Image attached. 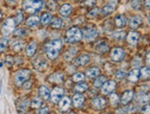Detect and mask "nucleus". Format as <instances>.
<instances>
[{
	"mask_svg": "<svg viewBox=\"0 0 150 114\" xmlns=\"http://www.w3.org/2000/svg\"><path fill=\"white\" fill-rule=\"evenodd\" d=\"M96 4V0H85L83 2V6H93Z\"/></svg>",
	"mask_w": 150,
	"mask_h": 114,
	"instance_id": "obj_46",
	"label": "nucleus"
},
{
	"mask_svg": "<svg viewBox=\"0 0 150 114\" xmlns=\"http://www.w3.org/2000/svg\"><path fill=\"white\" fill-rule=\"evenodd\" d=\"M106 76H99L98 78H96V80L94 81V86L95 88H100L102 86V85L106 82Z\"/></svg>",
	"mask_w": 150,
	"mask_h": 114,
	"instance_id": "obj_35",
	"label": "nucleus"
},
{
	"mask_svg": "<svg viewBox=\"0 0 150 114\" xmlns=\"http://www.w3.org/2000/svg\"><path fill=\"white\" fill-rule=\"evenodd\" d=\"M123 37H125V32H123V31H117V32L114 33V38L116 40H118V41L122 40Z\"/></svg>",
	"mask_w": 150,
	"mask_h": 114,
	"instance_id": "obj_44",
	"label": "nucleus"
},
{
	"mask_svg": "<svg viewBox=\"0 0 150 114\" xmlns=\"http://www.w3.org/2000/svg\"><path fill=\"white\" fill-rule=\"evenodd\" d=\"M139 76H140V70L138 69H133L132 71H130L128 76H127V78L129 81H131L133 83H135L138 81L139 79Z\"/></svg>",
	"mask_w": 150,
	"mask_h": 114,
	"instance_id": "obj_20",
	"label": "nucleus"
},
{
	"mask_svg": "<svg viewBox=\"0 0 150 114\" xmlns=\"http://www.w3.org/2000/svg\"><path fill=\"white\" fill-rule=\"evenodd\" d=\"M148 22H149V24H150V16H149V18H148Z\"/></svg>",
	"mask_w": 150,
	"mask_h": 114,
	"instance_id": "obj_54",
	"label": "nucleus"
},
{
	"mask_svg": "<svg viewBox=\"0 0 150 114\" xmlns=\"http://www.w3.org/2000/svg\"><path fill=\"white\" fill-rule=\"evenodd\" d=\"M23 21V14L21 10H18L16 14V18H15V22L16 24H21Z\"/></svg>",
	"mask_w": 150,
	"mask_h": 114,
	"instance_id": "obj_41",
	"label": "nucleus"
},
{
	"mask_svg": "<svg viewBox=\"0 0 150 114\" xmlns=\"http://www.w3.org/2000/svg\"><path fill=\"white\" fill-rule=\"evenodd\" d=\"M143 23V18L141 16H134L131 19H130L129 26L131 29H137L142 25Z\"/></svg>",
	"mask_w": 150,
	"mask_h": 114,
	"instance_id": "obj_13",
	"label": "nucleus"
},
{
	"mask_svg": "<svg viewBox=\"0 0 150 114\" xmlns=\"http://www.w3.org/2000/svg\"><path fill=\"white\" fill-rule=\"evenodd\" d=\"M39 113H48L49 112V108H47V107H44L43 109H41L38 110Z\"/></svg>",
	"mask_w": 150,
	"mask_h": 114,
	"instance_id": "obj_49",
	"label": "nucleus"
},
{
	"mask_svg": "<svg viewBox=\"0 0 150 114\" xmlns=\"http://www.w3.org/2000/svg\"><path fill=\"white\" fill-rule=\"evenodd\" d=\"M95 49H96L97 52L102 53V52H106L109 50V46L105 42H100L95 47Z\"/></svg>",
	"mask_w": 150,
	"mask_h": 114,
	"instance_id": "obj_33",
	"label": "nucleus"
},
{
	"mask_svg": "<svg viewBox=\"0 0 150 114\" xmlns=\"http://www.w3.org/2000/svg\"><path fill=\"white\" fill-rule=\"evenodd\" d=\"M36 51H37V43L35 42H31L27 45V47H26V49H25L26 55L29 57L33 56L35 55Z\"/></svg>",
	"mask_w": 150,
	"mask_h": 114,
	"instance_id": "obj_16",
	"label": "nucleus"
},
{
	"mask_svg": "<svg viewBox=\"0 0 150 114\" xmlns=\"http://www.w3.org/2000/svg\"><path fill=\"white\" fill-rule=\"evenodd\" d=\"M126 18L123 15H117L114 18V23L117 28H123L126 25Z\"/></svg>",
	"mask_w": 150,
	"mask_h": 114,
	"instance_id": "obj_23",
	"label": "nucleus"
},
{
	"mask_svg": "<svg viewBox=\"0 0 150 114\" xmlns=\"http://www.w3.org/2000/svg\"><path fill=\"white\" fill-rule=\"evenodd\" d=\"M54 1H58V0H54Z\"/></svg>",
	"mask_w": 150,
	"mask_h": 114,
	"instance_id": "obj_55",
	"label": "nucleus"
},
{
	"mask_svg": "<svg viewBox=\"0 0 150 114\" xmlns=\"http://www.w3.org/2000/svg\"><path fill=\"white\" fill-rule=\"evenodd\" d=\"M131 6H132V8L134 9H139L140 6H141V1L140 0H132Z\"/></svg>",
	"mask_w": 150,
	"mask_h": 114,
	"instance_id": "obj_42",
	"label": "nucleus"
},
{
	"mask_svg": "<svg viewBox=\"0 0 150 114\" xmlns=\"http://www.w3.org/2000/svg\"><path fill=\"white\" fill-rule=\"evenodd\" d=\"M71 105V100L68 97H64L60 99L59 101V108L63 111H67Z\"/></svg>",
	"mask_w": 150,
	"mask_h": 114,
	"instance_id": "obj_19",
	"label": "nucleus"
},
{
	"mask_svg": "<svg viewBox=\"0 0 150 114\" xmlns=\"http://www.w3.org/2000/svg\"><path fill=\"white\" fill-rule=\"evenodd\" d=\"M29 104H30V101L28 99L24 100V101H22L21 104L18 105V109H19V111H25L26 110H27V108L29 107Z\"/></svg>",
	"mask_w": 150,
	"mask_h": 114,
	"instance_id": "obj_40",
	"label": "nucleus"
},
{
	"mask_svg": "<svg viewBox=\"0 0 150 114\" xmlns=\"http://www.w3.org/2000/svg\"><path fill=\"white\" fill-rule=\"evenodd\" d=\"M42 103L43 101L42 100V98H35L32 99L30 106H31V108H33V109H39L40 107H42Z\"/></svg>",
	"mask_w": 150,
	"mask_h": 114,
	"instance_id": "obj_32",
	"label": "nucleus"
},
{
	"mask_svg": "<svg viewBox=\"0 0 150 114\" xmlns=\"http://www.w3.org/2000/svg\"><path fill=\"white\" fill-rule=\"evenodd\" d=\"M125 76V71H122V70H119V71H117L116 74H115V77L118 79V80H122L123 79Z\"/></svg>",
	"mask_w": 150,
	"mask_h": 114,
	"instance_id": "obj_43",
	"label": "nucleus"
},
{
	"mask_svg": "<svg viewBox=\"0 0 150 114\" xmlns=\"http://www.w3.org/2000/svg\"><path fill=\"white\" fill-rule=\"evenodd\" d=\"M64 95V89L60 88V86H56L53 89L51 93V99L54 103H58L60 101V99Z\"/></svg>",
	"mask_w": 150,
	"mask_h": 114,
	"instance_id": "obj_7",
	"label": "nucleus"
},
{
	"mask_svg": "<svg viewBox=\"0 0 150 114\" xmlns=\"http://www.w3.org/2000/svg\"><path fill=\"white\" fill-rule=\"evenodd\" d=\"M15 26H16V22H15L14 18H6V21H4L2 27H1V33H2V35L5 36V37L9 36L11 33L14 31Z\"/></svg>",
	"mask_w": 150,
	"mask_h": 114,
	"instance_id": "obj_5",
	"label": "nucleus"
},
{
	"mask_svg": "<svg viewBox=\"0 0 150 114\" xmlns=\"http://www.w3.org/2000/svg\"><path fill=\"white\" fill-rule=\"evenodd\" d=\"M8 44V41L6 38H1V39H0V53L3 52L6 50Z\"/></svg>",
	"mask_w": 150,
	"mask_h": 114,
	"instance_id": "obj_38",
	"label": "nucleus"
},
{
	"mask_svg": "<svg viewBox=\"0 0 150 114\" xmlns=\"http://www.w3.org/2000/svg\"><path fill=\"white\" fill-rule=\"evenodd\" d=\"M89 59H90L89 55H79L75 60V64L76 66L86 65L89 62Z\"/></svg>",
	"mask_w": 150,
	"mask_h": 114,
	"instance_id": "obj_18",
	"label": "nucleus"
},
{
	"mask_svg": "<svg viewBox=\"0 0 150 114\" xmlns=\"http://www.w3.org/2000/svg\"><path fill=\"white\" fill-rule=\"evenodd\" d=\"M33 67L38 71H43L47 67V63L42 58H37L33 61Z\"/></svg>",
	"mask_w": 150,
	"mask_h": 114,
	"instance_id": "obj_15",
	"label": "nucleus"
},
{
	"mask_svg": "<svg viewBox=\"0 0 150 114\" xmlns=\"http://www.w3.org/2000/svg\"><path fill=\"white\" fill-rule=\"evenodd\" d=\"M142 113H146V114H150V104L145 105L143 108L141 109Z\"/></svg>",
	"mask_w": 150,
	"mask_h": 114,
	"instance_id": "obj_48",
	"label": "nucleus"
},
{
	"mask_svg": "<svg viewBox=\"0 0 150 114\" xmlns=\"http://www.w3.org/2000/svg\"><path fill=\"white\" fill-rule=\"evenodd\" d=\"M125 51H123L120 47H115L112 49V53H110V57L115 62H119L125 58Z\"/></svg>",
	"mask_w": 150,
	"mask_h": 114,
	"instance_id": "obj_8",
	"label": "nucleus"
},
{
	"mask_svg": "<svg viewBox=\"0 0 150 114\" xmlns=\"http://www.w3.org/2000/svg\"><path fill=\"white\" fill-rule=\"evenodd\" d=\"M133 97H134V92L132 90L125 91L121 98V103L122 105H127L133 99Z\"/></svg>",
	"mask_w": 150,
	"mask_h": 114,
	"instance_id": "obj_14",
	"label": "nucleus"
},
{
	"mask_svg": "<svg viewBox=\"0 0 150 114\" xmlns=\"http://www.w3.org/2000/svg\"><path fill=\"white\" fill-rule=\"evenodd\" d=\"M59 12L63 17H68L71 14V12H72V6L69 4H64L61 6Z\"/></svg>",
	"mask_w": 150,
	"mask_h": 114,
	"instance_id": "obj_26",
	"label": "nucleus"
},
{
	"mask_svg": "<svg viewBox=\"0 0 150 114\" xmlns=\"http://www.w3.org/2000/svg\"><path fill=\"white\" fill-rule=\"evenodd\" d=\"M84 101H85L84 96L81 95V94H79V93L76 94V95L74 96V98H73V104H74V106L76 107V108H81L82 105L84 104Z\"/></svg>",
	"mask_w": 150,
	"mask_h": 114,
	"instance_id": "obj_21",
	"label": "nucleus"
},
{
	"mask_svg": "<svg viewBox=\"0 0 150 114\" xmlns=\"http://www.w3.org/2000/svg\"><path fill=\"white\" fill-rule=\"evenodd\" d=\"M146 63L147 64V66L150 67V52H148L146 55Z\"/></svg>",
	"mask_w": 150,
	"mask_h": 114,
	"instance_id": "obj_50",
	"label": "nucleus"
},
{
	"mask_svg": "<svg viewBox=\"0 0 150 114\" xmlns=\"http://www.w3.org/2000/svg\"><path fill=\"white\" fill-rule=\"evenodd\" d=\"M48 81L50 83H54V84H59L64 81V74L57 72L53 75H51L48 78Z\"/></svg>",
	"mask_w": 150,
	"mask_h": 114,
	"instance_id": "obj_11",
	"label": "nucleus"
},
{
	"mask_svg": "<svg viewBox=\"0 0 150 114\" xmlns=\"http://www.w3.org/2000/svg\"><path fill=\"white\" fill-rule=\"evenodd\" d=\"M62 48V42L60 40H53L45 46V52L49 59L54 60L58 55Z\"/></svg>",
	"mask_w": 150,
	"mask_h": 114,
	"instance_id": "obj_1",
	"label": "nucleus"
},
{
	"mask_svg": "<svg viewBox=\"0 0 150 114\" xmlns=\"http://www.w3.org/2000/svg\"><path fill=\"white\" fill-rule=\"evenodd\" d=\"M116 88V83L112 80H110V81L105 82L102 85V88H101V92L104 95H108V94L112 93Z\"/></svg>",
	"mask_w": 150,
	"mask_h": 114,
	"instance_id": "obj_9",
	"label": "nucleus"
},
{
	"mask_svg": "<svg viewBox=\"0 0 150 114\" xmlns=\"http://www.w3.org/2000/svg\"><path fill=\"white\" fill-rule=\"evenodd\" d=\"M145 5L147 8H150V0H145Z\"/></svg>",
	"mask_w": 150,
	"mask_h": 114,
	"instance_id": "obj_52",
	"label": "nucleus"
},
{
	"mask_svg": "<svg viewBox=\"0 0 150 114\" xmlns=\"http://www.w3.org/2000/svg\"><path fill=\"white\" fill-rule=\"evenodd\" d=\"M52 21V16L50 13L45 12L41 17V23L42 25H48Z\"/></svg>",
	"mask_w": 150,
	"mask_h": 114,
	"instance_id": "obj_28",
	"label": "nucleus"
},
{
	"mask_svg": "<svg viewBox=\"0 0 150 114\" xmlns=\"http://www.w3.org/2000/svg\"><path fill=\"white\" fill-rule=\"evenodd\" d=\"M39 22H40V19L37 16H30L26 21V25L30 27V28H35V27L38 26Z\"/></svg>",
	"mask_w": 150,
	"mask_h": 114,
	"instance_id": "obj_25",
	"label": "nucleus"
},
{
	"mask_svg": "<svg viewBox=\"0 0 150 114\" xmlns=\"http://www.w3.org/2000/svg\"><path fill=\"white\" fill-rule=\"evenodd\" d=\"M22 6L26 12L34 14L42 8L43 0H24Z\"/></svg>",
	"mask_w": 150,
	"mask_h": 114,
	"instance_id": "obj_2",
	"label": "nucleus"
},
{
	"mask_svg": "<svg viewBox=\"0 0 150 114\" xmlns=\"http://www.w3.org/2000/svg\"><path fill=\"white\" fill-rule=\"evenodd\" d=\"M100 74V70L99 67H90L88 68L87 71H86V76L88 77V78H94V77H97Z\"/></svg>",
	"mask_w": 150,
	"mask_h": 114,
	"instance_id": "obj_24",
	"label": "nucleus"
},
{
	"mask_svg": "<svg viewBox=\"0 0 150 114\" xmlns=\"http://www.w3.org/2000/svg\"><path fill=\"white\" fill-rule=\"evenodd\" d=\"M137 100L139 103H146L150 101V94H147V93L139 94L137 97Z\"/></svg>",
	"mask_w": 150,
	"mask_h": 114,
	"instance_id": "obj_31",
	"label": "nucleus"
},
{
	"mask_svg": "<svg viewBox=\"0 0 150 114\" xmlns=\"http://www.w3.org/2000/svg\"><path fill=\"white\" fill-rule=\"evenodd\" d=\"M116 6V0H112V1H110V4H108L107 6H105L104 8L101 9V13L103 16H108L110 15V13H112L114 8Z\"/></svg>",
	"mask_w": 150,
	"mask_h": 114,
	"instance_id": "obj_17",
	"label": "nucleus"
},
{
	"mask_svg": "<svg viewBox=\"0 0 150 114\" xmlns=\"http://www.w3.org/2000/svg\"><path fill=\"white\" fill-rule=\"evenodd\" d=\"M139 38H140V34H139L138 32L131 31V32H129L128 35H127V42H128L129 44L135 45L136 43L138 42Z\"/></svg>",
	"mask_w": 150,
	"mask_h": 114,
	"instance_id": "obj_12",
	"label": "nucleus"
},
{
	"mask_svg": "<svg viewBox=\"0 0 150 114\" xmlns=\"http://www.w3.org/2000/svg\"><path fill=\"white\" fill-rule=\"evenodd\" d=\"M82 36V31L77 27H72L66 32V41L68 43H76L81 41Z\"/></svg>",
	"mask_w": 150,
	"mask_h": 114,
	"instance_id": "obj_3",
	"label": "nucleus"
},
{
	"mask_svg": "<svg viewBox=\"0 0 150 114\" xmlns=\"http://www.w3.org/2000/svg\"><path fill=\"white\" fill-rule=\"evenodd\" d=\"M30 70L29 69H21L18 72H17V74L14 76V82L15 85L18 86H22L25 82H27L30 76Z\"/></svg>",
	"mask_w": 150,
	"mask_h": 114,
	"instance_id": "obj_4",
	"label": "nucleus"
},
{
	"mask_svg": "<svg viewBox=\"0 0 150 114\" xmlns=\"http://www.w3.org/2000/svg\"><path fill=\"white\" fill-rule=\"evenodd\" d=\"M140 77L143 80H146L150 78V69L148 67H142L140 70Z\"/></svg>",
	"mask_w": 150,
	"mask_h": 114,
	"instance_id": "obj_29",
	"label": "nucleus"
},
{
	"mask_svg": "<svg viewBox=\"0 0 150 114\" xmlns=\"http://www.w3.org/2000/svg\"><path fill=\"white\" fill-rule=\"evenodd\" d=\"M98 13H99V8H93L91 9L88 13V17L89 18H94L98 15Z\"/></svg>",
	"mask_w": 150,
	"mask_h": 114,
	"instance_id": "obj_45",
	"label": "nucleus"
},
{
	"mask_svg": "<svg viewBox=\"0 0 150 114\" xmlns=\"http://www.w3.org/2000/svg\"><path fill=\"white\" fill-rule=\"evenodd\" d=\"M23 48V43L21 42H15L14 43H13L12 45V49L14 52H21Z\"/></svg>",
	"mask_w": 150,
	"mask_h": 114,
	"instance_id": "obj_37",
	"label": "nucleus"
},
{
	"mask_svg": "<svg viewBox=\"0 0 150 114\" xmlns=\"http://www.w3.org/2000/svg\"><path fill=\"white\" fill-rule=\"evenodd\" d=\"M62 19L60 18H54L52 19V23H51V27L53 29H60L62 27Z\"/></svg>",
	"mask_w": 150,
	"mask_h": 114,
	"instance_id": "obj_30",
	"label": "nucleus"
},
{
	"mask_svg": "<svg viewBox=\"0 0 150 114\" xmlns=\"http://www.w3.org/2000/svg\"><path fill=\"white\" fill-rule=\"evenodd\" d=\"M88 89V85L87 83H78L75 86V90L76 92H84Z\"/></svg>",
	"mask_w": 150,
	"mask_h": 114,
	"instance_id": "obj_34",
	"label": "nucleus"
},
{
	"mask_svg": "<svg viewBox=\"0 0 150 114\" xmlns=\"http://www.w3.org/2000/svg\"><path fill=\"white\" fill-rule=\"evenodd\" d=\"M110 105L112 106H117V104L119 103V97L117 94L113 93L110 95Z\"/></svg>",
	"mask_w": 150,
	"mask_h": 114,
	"instance_id": "obj_36",
	"label": "nucleus"
},
{
	"mask_svg": "<svg viewBox=\"0 0 150 114\" xmlns=\"http://www.w3.org/2000/svg\"><path fill=\"white\" fill-rule=\"evenodd\" d=\"M25 30L24 29H18L15 30V36L17 37H22L25 35Z\"/></svg>",
	"mask_w": 150,
	"mask_h": 114,
	"instance_id": "obj_47",
	"label": "nucleus"
},
{
	"mask_svg": "<svg viewBox=\"0 0 150 114\" xmlns=\"http://www.w3.org/2000/svg\"><path fill=\"white\" fill-rule=\"evenodd\" d=\"M84 78H85V76L82 73H76L75 75H73V76H72V80L74 82H80Z\"/></svg>",
	"mask_w": 150,
	"mask_h": 114,
	"instance_id": "obj_39",
	"label": "nucleus"
},
{
	"mask_svg": "<svg viewBox=\"0 0 150 114\" xmlns=\"http://www.w3.org/2000/svg\"><path fill=\"white\" fill-rule=\"evenodd\" d=\"M76 52H77V49L76 48V47H73V48H70L69 50H67L66 52V53L64 55V60H67V61L70 62L71 60H72L75 55H76Z\"/></svg>",
	"mask_w": 150,
	"mask_h": 114,
	"instance_id": "obj_27",
	"label": "nucleus"
},
{
	"mask_svg": "<svg viewBox=\"0 0 150 114\" xmlns=\"http://www.w3.org/2000/svg\"><path fill=\"white\" fill-rule=\"evenodd\" d=\"M6 2L8 5H15L18 3V0H6Z\"/></svg>",
	"mask_w": 150,
	"mask_h": 114,
	"instance_id": "obj_51",
	"label": "nucleus"
},
{
	"mask_svg": "<svg viewBox=\"0 0 150 114\" xmlns=\"http://www.w3.org/2000/svg\"><path fill=\"white\" fill-rule=\"evenodd\" d=\"M1 17H2V13H1V11H0V19H1Z\"/></svg>",
	"mask_w": 150,
	"mask_h": 114,
	"instance_id": "obj_53",
	"label": "nucleus"
},
{
	"mask_svg": "<svg viewBox=\"0 0 150 114\" xmlns=\"http://www.w3.org/2000/svg\"><path fill=\"white\" fill-rule=\"evenodd\" d=\"M82 34L84 36V39L86 40L87 42H91L98 36V31L94 26L88 25L86 27H84Z\"/></svg>",
	"mask_w": 150,
	"mask_h": 114,
	"instance_id": "obj_6",
	"label": "nucleus"
},
{
	"mask_svg": "<svg viewBox=\"0 0 150 114\" xmlns=\"http://www.w3.org/2000/svg\"><path fill=\"white\" fill-rule=\"evenodd\" d=\"M91 106L95 110H102L106 106V100L103 98H95L91 101Z\"/></svg>",
	"mask_w": 150,
	"mask_h": 114,
	"instance_id": "obj_10",
	"label": "nucleus"
},
{
	"mask_svg": "<svg viewBox=\"0 0 150 114\" xmlns=\"http://www.w3.org/2000/svg\"><path fill=\"white\" fill-rule=\"evenodd\" d=\"M39 96L43 100H48L51 96V93L45 86H41L40 88H39Z\"/></svg>",
	"mask_w": 150,
	"mask_h": 114,
	"instance_id": "obj_22",
	"label": "nucleus"
}]
</instances>
